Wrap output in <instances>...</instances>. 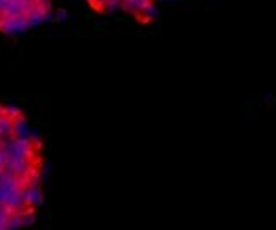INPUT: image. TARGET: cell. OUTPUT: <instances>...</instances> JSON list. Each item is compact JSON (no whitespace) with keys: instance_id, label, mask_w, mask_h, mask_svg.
<instances>
[{"instance_id":"obj_1","label":"cell","mask_w":276,"mask_h":230,"mask_svg":"<svg viewBox=\"0 0 276 230\" xmlns=\"http://www.w3.org/2000/svg\"><path fill=\"white\" fill-rule=\"evenodd\" d=\"M45 152L19 107L0 102V230L31 225L43 199Z\"/></svg>"},{"instance_id":"obj_2","label":"cell","mask_w":276,"mask_h":230,"mask_svg":"<svg viewBox=\"0 0 276 230\" xmlns=\"http://www.w3.org/2000/svg\"><path fill=\"white\" fill-rule=\"evenodd\" d=\"M90 11L102 16H124L140 25L156 18L167 0H83ZM55 0H0V33L18 35L43 25L52 16Z\"/></svg>"}]
</instances>
